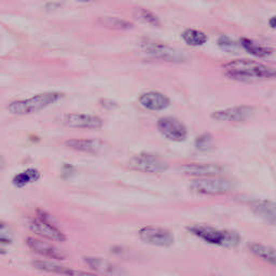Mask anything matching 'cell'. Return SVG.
Returning a JSON list of instances; mask_svg holds the SVG:
<instances>
[{
	"label": "cell",
	"instance_id": "8992f818",
	"mask_svg": "<svg viewBox=\"0 0 276 276\" xmlns=\"http://www.w3.org/2000/svg\"><path fill=\"white\" fill-rule=\"evenodd\" d=\"M233 182L220 177H204L191 181L190 189L191 191L201 195H219L231 191Z\"/></svg>",
	"mask_w": 276,
	"mask_h": 276
},
{
	"label": "cell",
	"instance_id": "44dd1931",
	"mask_svg": "<svg viewBox=\"0 0 276 276\" xmlns=\"http://www.w3.org/2000/svg\"><path fill=\"white\" fill-rule=\"evenodd\" d=\"M97 24H100L103 27L116 30H128L133 28V24L120 17L113 16H103L97 19Z\"/></svg>",
	"mask_w": 276,
	"mask_h": 276
},
{
	"label": "cell",
	"instance_id": "4fadbf2b",
	"mask_svg": "<svg viewBox=\"0 0 276 276\" xmlns=\"http://www.w3.org/2000/svg\"><path fill=\"white\" fill-rule=\"evenodd\" d=\"M26 244H27L28 248L31 252H34L35 254L41 255L44 258L51 259V260H64L66 259V256H65L62 252L58 251V249L53 246L47 241L43 240H39L37 238H27L26 240Z\"/></svg>",
	"mask_w": 276,
	"mask_h": 276
},
{
	"label": "cell",
	"instance_id": "9c48e42d",
	"mask_svg": "<svg viewBox=\"0 0 276 276\" xmlns=\"http://www.w3.org/2000/svg\"><path fill=\"white\" fill-rule=\"evenodd\" d=\"M156 129L166 139L181 142L188 137V130L185 124L174 117H163L156 122Z\"/></svg>",
	"mask_w": 276,
	"mask_h": 276
},
{
	"label": "cell",
	"instance_id": "2e32d148",
	"mask_svg": "<svg viewBox=\"0 0 276 276\" xmlns=\"http://www.w3.org/2000/svg\"><path fill=\"white\" fill-rule=\"evenodd\" d=\"M251 209L264 221L270 225L276 223V203L269 200H256L251 203Z\"/></svg>",
	"mask_w": 276,
	"mask_h": 276
},
{
	"label": "cell",
	"instance_id": "7402d4cb",
	"mask_svg": "<svg viewBox=\"0 0 276 276\" xmlns=\"http://www.w3.org/2000/svg\"><path fill=\"white\" fill-rule=\"evenodd\" d=\"M181 38L183 39V41L188 45H191V47H201V45H204L208 40L204 32L193 28L186 29L181 34Z\"/></svg>",
	"mask_w": 276,
	"mask_h": 276
},
{
	"label": "cell",
	"instance_id": "8fae6325",
	"mask_svg": "<svg viewBox=\"0 0 276 276\" xmlns=\"http://www.w3.org/2000/svg\"><path fill=\"white\" fill-rule=\"evenodd\" d=\"M255 113L251 106H235L226 109L217 110L210 115V118L222 122H244L248 120Z\"/></svg>",
	"mask_w": 276,
	"mask_h": 276
},
{
	"label": "cell",
	"instance_id": "52a82bcc",
	"mask_svg": "<svg viewBox=\"0 0 276 276\" xmlns=\"http://www.w3.org/2000/svg\"><path fill=\"white\" fill-rule=\"evenodd\" d=\"M28 227L30 231L52 242H65L66 241V235H65L60 229L56 228L53 223L50 222L45 218V213H39L37 218L31 219L28 222Z\"/></svg>",
	"mask_w": 276,
	"mask_h": 276
},
{
	"label": "cell",
	"instance_id": "5b68a950",
	"mask_svg": "<svg viewBox=\"0 0 276 276\" xmlns=\"http://www.w3.org/2000/svg\"><path fill=\"white\" fill-rule=\"evenodd\" d=\"M128 165L131 169L148 174L164 173L169 168V164L161 156L148 152H140L132 156Z\"/></svg>",
	"mask_w": 276,
	"mask_h": 276
},
{
	"label": "cell",
	"instance_id": "ba28073f",
	"mask_svg": "<svg viewBox=\"0 0 276 276\" xmlns=\"http://www.w3.org/2000/svg\"><path fill=\"white\" fill-rule=\"evenodd\" d=\"M138 234H139V238L143 243L156 247H170L175 243L174 234L169 230L162 227H142Z\"/></svg>",
	"mask_w": 276,
	"mask_h": 276
},
{
	"label": "cell",
	"instance_id": "ffe728a7",
	"mask_svg": "<svg viewBox=\"0 0 276 276\" xmlns=\"http://www.w3.org/2000/svg\"><path fill=\"white\" fill-rule=\"evenodd\" d=\"M40 172L37 168L29 167L23 172L16 174L12 179V185L16 188H24L40 179Z\"/></svg>",
	"mask_w": 276,
	"mask_h": 276
},
{
	"label": "cell",
	"instance_id": "83f0119b",
	"mask_svg": "<svg viewBox=\"0 0 276 276\" xmlns=\"http://www.w3.org/2000/svg\"><path fill=\"white\" fill-rule=\"evenodd\" d=\"M72 1L80 2V3H90V2L93 1V0H72Z\"/></svg>",
	"mask_w": 276,
	"mask_h": 276
},
{
	"label": "cell",
	"instance_id": "30bf717a",
	"mask_svg": "<svg viewBox=\"0 0 276 276\" xmlns=\"http://www.w3.org/2000/svg\"><path fill=\"white\" fill-rule=\"evenodd\" d=\"M60 121L65 127L72 129L100 130L104 126V121L100 117L85 114H66L61 117Z\"/></svg>",
	"mask_w": 276,
	"mask_h": 276
},
{
	"label": "cell",
	"instance_id": "7c38bea8",
	"mask_svg": "<svg viewBox=\"0 0 276 276\" xmlns=\"http://www.w3.org/2000/svg\"><path fill=\"white\" fill-rule=\"evenodd\" d=\"M180 173L190 177H213L223 172V167L212 163H188L180 166Z\"/></svg>",
	"mask_w": 276,
	"mask_h": 276
},
{
	"label": "cell",
	"instance_id": "7a4b0ae2",
	"mask_svg": "<svg viewBox=\"0 0 276 276\" xmlns=\"http://www.w3.org/2000/svg\"><path fill=\"white\" fill-rule=\"evenodd\" d=\"M187 229L192 235L214 246L233 248L238 246L241 242L240 234L230 230H219L205 225H195Z\"/></svg>",
	"mask_w": 276,
	"mask_h": 276
},
{
	"label": "cell",
	"instance_id": "ac0fdd59",
	"mask_svg": "<svg viewBox=\"0 0 276 276\" xmlns=\"http://www.w3.org/2000/svg\"><path fill=\"white\" fill-rule=\"evenodd\" d=\"M84 261L87 262L88 266L94 272L103 273V274H114L119 275L120 270L111 262L102 259V258H94V257H85Z\"/></svg>",
	"mask_w": 276,
	"mask_h": 276
},
{
	"label": "cell",
	"instance_id": "5bb4252c",
	"mask_svg": "<svg viewBox=\"0 0 276 276\" xmlns=\"http://www.w3.org/2000/svg\"><path fill=\"white\" fill-rule=\"evenodd\" d=\"M138 101L143 108L150 111H162L170 105V100L166 95L155 91L144 92Z\"/></svg>",
	"mask_w": 276,
	"mask_h": 276
},
{
	"label": "cell",
	"instance_id": "484cf974",
	"mask_svg": "<svg viewBox=\"0 0 276 276\" xmlns=\"http://www.w3.org/2000/svg\"><path fill=\"white\" fill-rule=\"evenodd\" d=\"M101 105L104 108H107V109H114L115 107H117V103L111 100H102Z\"/></svg>",
	"mask_w": 276,
	"mask_h": 276
},
{
	"label": "cell",
	"instance_id": "4316f807",
	"mask_svg": "<svg viewBox=\"0 0 276 276\" xmlns=\"http://www.w3.org/2000/svg\"><path fill=\"white\" fill-rule=\"evenodd\" d=\"M269 25H270L272 28H276V15L269 19Z\"/></svg>",
	"mask_w": 276,
	"mask_h": 276
},
{
	"label": "cell",
	"instance_id": "d4e9b609",
	"mask_svg": "<svg viewBox=\"0 0 276 276\" xmlns=\"http://www.w3.org/2000/svg\"><path fill=\"white\" fill-rule=\"evenodd\" d=\"M218 45L220 47V49H222L226 52H229V53H235V52L239 50V44L235 41H233L231 38H229L227 36L219 37Z\"/></svg>",
	"mask_w": 276,
	"mask_h": 276
},
{
	"label": "cell",
	"instance_id": "6da1fadb",
	"mask_svg": "<svg viewBox=\"0 0 276 276\" xmlns=\"http://www.w3.org/2000/svg\"><path fill=\"white\" fill-rule=\"evenodd\" d=\"M223 74L232 80L252 82L258 79H270L276 77V69L267 65L251 60H234L223 65Z\"/></svg>",
	"mask_w": 276,
	"mask_h": 276
},
{
	"label": "cell",
	"instance_id": "9a60e30c",
	"mask_svg": "<svg viewBox=\"0 0 276 276\" xmlns=\"http://www.w3.org/2000/svg\"><path fill=\"white\" fill-rule=\"evenodd\" d=\"M104 140L100 138H75L65 141V144L75 151L95 154L98 153L104 147Z\"/></svg>",
	"mask_w": 276,
	"mask_h": 276
},
{
	"label": "cell",
	"instance_id": "cb8c5ba5",
	"mask_svg": "<svg viewBox=\"0 0 276 276\" xmlns=\"http://www.w3.org/2000/svg\"><path fill=\"white\" fill-rule=\"evenodd\" d=\"M214 137L210 133H203L195 138L194 146L200 151H207L213 146Z\"/></svg>",
	"mask_w": 276,
	"mask_h": 276
},
{
	"label": "cell",
	"instance_id": "3957f363",
	"mask_svg": "<svg viewBox=\"0 0 276 276\" xmlns=\"http://www.w3.org/2000/svg\"><path fill=\"white\" fill-rule=\"evenodd\" d=\"M64 97L60 92H47V93L37 94L26 100L14 101L8 105L9 113L15 116H26L38 113L51 105L61 101Z\"/></svg>",
	"mask_w": 276,
	"mask_h": 276
},
{
	"label": "cell",
	"instance_id": "e0dca14e",
	"mask_svg": "<svg viewBox=\"0 0 276 276\" xmlns=\"http://www.w3.org/2000/svg\"><path fill=\"white\" fill-rule=\"evenodd\" d=\"M240 44L249 54H252L258 58H270L273 57V55H275L276 53L274 50L264 47V45L255 42L248 38H242L240 40Z\"/></svg>",
	"mask_w": 276,
	"mask_h": 276
},
{
	"label": "cell",
	"instance_id": "277c9868",
	"mask_svg": "<svg viewBox=\"0 0 276 276\" xmlns=\"http://www.w3.org/2000/svg\"><path fill=\"white\" fill-rule=\"evenodd\" d=\"M139 50L143 54L164 62L183 63L187 61L186 55L181 51L165 43L150 40V39H144L139 42Z\"/></svg>",
	"mask_w": 276,
	"mask_h": 276
},
{
	"label": "cell",
	"instance_id": "d6986e66",
	"mask_svg": "<svg viewBox=\"0 0 276 276\" xmlns=\"http://www.w3.org/2000/svg\"><path fill=\"white\" fill-rule=\"evenodd\" d=\"M248 249L256 257L276 267V251L274 248L259 244V243H251V244H248Z\"/></svg>",
	"mask_w": 276,
	"mask_h": 276
},
{
	"label": "cell",
	"instance_id": "603a6c76",
	"mask_svg": "<svg viewBox=\"0 0 276 276\" xmlns=\"http://www.w3.org/2000/svg\"><path fill=\"white\" fill-rule=\"evenodd\" d=\"M134 15L136 18H138L139 21H141L144 24L154 26V27H159V26L161 25L159 17H157L153 12H151L147 9L136 8L134 10Z\"/></svg>",
	"mask_w": 276,
	"mask_h": 276
}]
</instances>
